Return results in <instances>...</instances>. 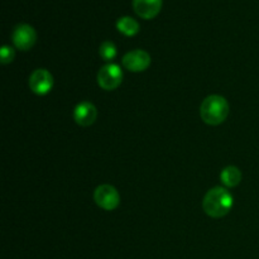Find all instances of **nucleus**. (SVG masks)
<instances>
[{"label": "nucleus", "mask_w": 259, "mask_h": 259, "mask_svg": "<svg viewBox=\"0 0 259 259\" xmlns=\"http://www.w3.org/2000/svg\"><path fill=\"white\" fill-rule=\"evenodd\" d=\"M15 57V52L13 48H10L9 46H3L2 50H0V58H2L3 65H8V63L13 62Z\"/></svg>", "instance_id": "nucleus-13"}, {"label": "nucleus", "mask_w": 259, "mask_h": 259, "mask_svg": "<svg viewBox=\"0 0 259 259\" xmlns=\"http://www.w3.org/2000/svg\"><path fill=\"white\" fill-rule=\"evenodd\" d=\"M96 118H98V110H96L95 105L89 101L80 103L73 111V119L81 126L93 125Z\"/></svg>", "instance_id": "nucleus-8"}, {"label": "nucleus", "mask_w": 259, "mask_h": 259, "mask_svg": "<svg viewBox=\"0 0 259 259\" xmlns=\"http://www.w3.org/2000/svg\"><path fill=\"white\" fill-rule=\"evenodd\" d=\"M13 43L15 47L20 51H28L35 45L37 42V33L34 28L29 24H18L14 28L12 34Z\"/></svg>", "instance_id": "nucleus-5"}, {"label": "nucleus", "mask_w": 259, "mask_h": 259, "mask_svg": "<svg viewBox=\"0 0 259 259\" xmlns=\"http://www.w3.org/2000/svg\"><path fill=\"white\" fill-rule=\"evenodd\" d=\"M229 115V104L220 95H210L200 106V116L209 125H219L224 123Z\"/></svg>", "instance_id": "nucleus-2"}, {"label": "nucleus", "mask_w": 259, "mask_h": 259, "mask_svg": "<svg viewBox=\"0 0 259 259\" xmlns=\"http://www.w3.org/2000/svg\"><path fill=\"white\" fill-rule=\"evenodd\" d=\"M133 9L143 19H152L161 12L162 0H133Z\"/></svg>", "instance_id": "nucleus-9"}, {"label": "nucleus", "mask_w": 259, "mask_h": 259, "mask_svg": "<svg viewBox=\"0 0 259 259\" xmlns=\"http://www.w3.org/2000/svg\"><path fill=\"white\" fill-rule=\"evenodd\" d=\"M29 88L37 95H46L53 88V76L45 68H38L30 75Z\"/></svg>", "instance_id": "nucleus-7"}, {"label": "nucleus", "mask_w": 259, "mask_h": 259, "mask_svg": "<svg viewBox=\"0 0 259 259\" xmlns=\"http://www.w3.org/2000/svg\"><path fill=\"white\" fill-rule=\"evenodd\" d=\"M151 56L142 50H134L124 55L123 66L132 72H143L151 66Z\"/></svg>", "instance_id": "nucleus-6"}, {"label": "nucleus", "mask_w": 259, "mask_h": 259, "mask_svg": "<svg viewBox=\"0 0 259 259\" xmlns=\"http://www.w3.org/2000/svg\"><path fill=\"white\" fill-rule=\"evenodd\" d=\"M116 53H118V51H116L115 45H114L113 42H110V40L104 42L103 45L100 46V50H99V55H100V57L103 58L104 61H106V62L113 61L114 58L116 57Z\"/></svg>", "instance_id": "nucleus-12"}, {"label": "nucleus", "mask_w": 259, "mask_h": 259, "mask_svg": "<svg viewBox=\"0 0 259 259\" xmlns=\"http://www.w3.org/2000/svg\"><path fill=\"white\" fill-rule=\"evenodd\" d=\"M116 28L126 37H133L139 32V23L131 17H121L116 22Z\"/></svg>", "instance_id": "nucleus-11"}, {"label": "nucleus", "mask_w": 259, "mask_h": 259, "mask_svg": "<svg viewBox=\"0 0 259 259\" xmlns=\"http://www.w3.org/2000/svg\"><path fill=\"white\" fill-rule=\"evenodd\" d=\"M234 199L225 187H214L209 190L202 200V209L214 219L225 217L232 210Z\"/></svg>", "instance_id": "nucleus-1"}, {"label": "nucleus", "mask_w": 259, "mask_h": 259, "mask_svg": "<svg viewBox=\"0 0 259 259\" xmlns=\"http://www.w3.org/2000/svg\"><path fill=\"white\" fill-rule=\"evenodd\" d=\"M220 180L227 187H235L242 181V172L238 167L228 166L220 174Z\"/></svg>", "instance_id": "nucleus-10"}, {"label": "nucleus", "mask_w": 259, "mask_h": 259, "mask_svg": "<svg viewBox=\"0 0 259 259\" xmlns=\"http://www.w3.org/2000/svg\"><path fill=\"white\" fill-rule=\"evenodd\" d=\"M123 71L115 63L103 66L98 73V83L103 90L113 91L123 82Z\"/></svg>", "instance_id": "nucleus-3"}, {"label": "nucleus", "mask_w": 259, "mask_h": 259, "mask_svg": "<svg viewBox=\"0 0 259 259\" xmlns=\"http://www.w3.org/2000/svg\"><path fill=\"white\" fill-rule=\"evenodd\" d=\"M94 200L101 209L106 211L115 210L120 204V195L111 185H101L94 192Z\"/></svg>", "instance_id": "nucleus-4"}]
</instances>
